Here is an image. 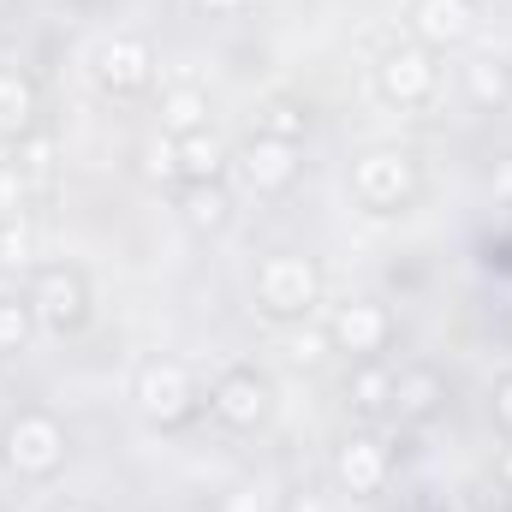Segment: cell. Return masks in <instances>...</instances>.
<instances>
[{
	"label": "cell",
	"instance_id": "6da1fadb",
	"mask_svg": "<svg viewBox=\"0 0 512 512\" xmlns=\"http://www.w3.org/2000/svg\"><path fill=\"white\" fill-rule=\"evenodd\" d=\"M66 453H72V435H66V423H60L54 411H42V405L12 411L6 429H0V459H6V471H12L18 483H48V477H60V471H66Z\"/></svg>",
	"mask_w": 512,
	"mask_h": 512
},
{
	"label": "cell",
	"instance_id": "7a4b0ae2",
	"mask_svg": "<svg viewBox=\"0 0 512 512\" xmlns=\"http://www.w3.org/2000/svg\"><path fill=\"white\" fill-rule=\"evenodd\" d=\"M322 298V268L304 251H274L256 268V310L274 322H304Z\"/></svg>",
	"mask_w": 512,
	"mask_h": 512
},
{
	"label": "cell",
	"instance_id": "3957f363",
	"mask_svg": "<svg viewBox=\"0 0 512 512\" xmlns=\"http://www.w3.org/2000/svg\"><path fill=\"white\" fill-rule=\"evenodd\" d=\"M131 399H137V411H143L155 429H179V423H191L197 405H203L197 376H191L179 358H143L137 376H131Z\"/></svg>",
	"mask_w": 512,
	"mask_h": 512
},
{
	"label": "cell",
	"instance_id": "277c9868",
	"mask_svg": "<svg viewBox=\"0 0 512 512\" xmlns=\"http://www.w3.org/2000/svg\"><path fill=\"white\" fill-rule=\"evenodd\" d=\"M411 191H417V155L411 149H364L358 161H352V197L370 209V215H393V209H405L411 203Z\"/></svg>",
	"mask_w": 512,
	"mask_h": 512
},
{
	"label": "cell",
	"instance_id": "5b68a950",
	"mask_svg": "<svg viewBox=\"0 0 512 512\" xmlns=\"http://www.w3.org/2000/svg\"><path fill=\"white\" fill-rule=\"evenodd\" d=\"M30 310H36V322L42 328H54V334H72V328H84L90 322V280H84V268H72V262H42L36 274H30Z\"/></svg>",
	"mask_w": 512,
	"mask_h": 512
},
{
	"label": "cell",
	"instance_id": "8992f818",
	"mask_svg": "<svg viewBox=\"0 0 512 512\" xmlns=\"http://www.w3.org/2000/svg\"><path fill=\"white\" fill-rule=\"evenodd\" d=\"M435 84H441V66H435V54L423 42H393V48H382L376 90H382L387 108H423L435 96Z\"/></svg>",
	"mask_w": 512,
	"mask_h": 512
},
{
	"label": "cell",
	"instance_id": "52a82bcc",
	"mask_svg": "<svg viewBox=\"0 0 512 512\" xmlns=\"http://www.w3.org/2000/svg\"><path fill=\"white\" fill-rule=\"evenodd\" d=\"M209 411H215V423H227V429H262L268 423V411H274V387L268 376H256L251 364H233V370H221L215 387H209Z\"/></svg>",
	"mask_w": 512,
	"mask_h": 512
},
{
	"label": "cell",
	"instance_id": "ba28073f",
	"mask_svg": "<svg viewBox=\"0 0 512 512\" xmlns=\"http://www.w3.org/2000/svg\"><path fill=\"white\" fill-rule=\"evenodd\" d=\"M387 477H393V453H387L370 429H358V435H346V441L334 447V483H340L352 501H376L387 489Z\"/></svg>",
	"mask_w": 512,
	"mask_h": 512
},
{
	"label": "cell",
	"instance_id": "9c48e42d",
	"mask_svg": "<svg viewBox=\"0 0 512 512\" xmlns=\"http://www.w3.org/2000/svg\"><path fill=\"white\" fill-rule=\"evenodd\" d=\"M90 72H96V84H102L108 96H137V90H149V78H155V48H149L143 36H108V42H96Z\"/></svg>",
	"mask_w": 512,
	"mask_h": 512
},
{
	"label": "cell",
	"instance_id": "30bf717a",
	"mask_svg": "<svg viewBox=\"0 0 512 512\" xmlns=\"http://www.w3.org/2000/svg\"><path fill=\"white\" fill-rule=\"evenodd\" d=\"M328 340H334V352H346L358 364L364 358H382L387 340H393V316H387V304H376V298H352V304L334 310Z\"/></svg>",
	"mask_w": 512,
	"mask_h": 512
},
{
	"label": "cell",
	"instance_id": "8fae6325",
	"mask_svg": "<svg viewBox=\"0 0 512 512\" xmlns=\"http://www.w3.org/2000/svg\"><path fill=\"white\" fill-rule=\"evenodd\" d=\"M239 173H245V185L262 191V197L292 191V185H298V173H304L298 143H280V137H262V131H256L251 143L239 149Z\"/></svg>",
	"mask_w": 512,
	"mask_h": 512
},
{
	"label": "cell",
	"instance_id": "7c38bea8",
	"mask_svg": "<svg viewBox=\"0 0 512 512\" xmlns=\"http://www.w3.org/2000/svg\"><path fill=\"white\" fill-rule=\"evenodd\" d=\"M411 30L429 54L441 48H465L477 30V0H417L411 6Z\"/></svg>",
	"mask_w": 512,
	"mask_h": 512
},
{
	"label": "cell",
	"instance_id": "4fadbf2b",
	"mask_svg": "<svg viewBox=\"0 0 512 512\" xmlns=\"http://www.w3.org/2000/svg\"><path fill=\"white\" fill-rule=\"evenodd\" d=\"M441 405H447V376H441L435 364H411V370L393 376V411H387V417H399V423H429Z\"/></svg>",
	"mask_w": 512,
	"mask_h": 512
},
{
	"label": "cell",
	"instance_id": "5bb4252c",
	"mask_svg": "<svg viewBox=\"0 0 512 512\" xmlns=\"http://www.w3.org/2000/svg\"><path fill=\"white\" fill-rule=\"evenodd\" d=\"M179 215H185L191 233H227V221H233V191H227V179L185 185V191H179Z\"/></svg>",
	"mask_w": 512,
	"mask_h": 512
},
{
	"label": "cell",
	"instance_id": "9a60e30c",
	"mask_svg": "<svg viewBox=\"0 0 512 512\" xmlns=\"http://www.w3.org/2000/svg\"><path fill=\"white\" fill-rule=\"evenodd\" d=\"M227 143H221V131L203 126V131H185L179 137V179L185 185H209V179H221L227 173Z\"/></svg>",
	"mask_w": 512,
	"mask_h": 512
},
{
	"label": "cell",
	"instance_id": "2e32d148",
	"mask_svg": "<svg viewBox=\"0 0 512 512\" xmlns=\"http://www.w3.org/2000/svg\"><path fill=\"white\" fill-rule=\"evenodd\" d=\"M459 84H465L471 108H483V114H501V108L512 102V66L507 60H495V54L471 60V66L459 72Z\"/></svg>",
	"mask_w": 512,
	"mask_h": 512
},
{
	"label": "cell",
	"instance_id": "e0dca14e",
	"mask_svg": "<svg viewBox=\"0 0 512 512\" xmlns=\"http://www.w3.org/2000/svg\"><path fill=\"white\" fill-rule=\"evenodd\" d=\"M12 167H18V179L30 185V191H54V173H60V143L48 137V131H24L18 143H12Z\"/></svg>",
	"mask_w": 512,
	"mask_h": 512
},
{
	"label": "cell",
	"instance_id": "ac0fdd59",
	"mask_svg": "<svg viewBox=\"0 0 512 512\" xmlns=\"http://www.w3.org/2000/svg\"><path fill=\"white\" fill-rule=\"evenodd\" d=\"M346 405H352L358 417H387V411H393V370H387L382 358H364V364L346 376Z\"/></svg>",
	"mask_w": 512,
	"mask_h": 512
},
{
	"label": "cell",
	"instance_id": "d6986e66",
	"mask_svg": "<svg viewBox=\"0 0 512 512\" xmlns=\"http://www.w3.org/2000/svg\"><path fill=\"white\" fill-rule=\"evenodd\" d=\"M36 126V84L18 78V72H0V137H24Z\"/></svg>",
	"mask_w": 512,
	"mask_h": 512
},
{
	"label": "cell",
	"instance_id": "ffe728a7",
	"mask_svg": "<svg viewBox=\"0 0 512 512\" xmlns=\"http://www.w3.org/2000/svg\"><path fill=\"white\" fill-rule=\"evenodd\" d=\"M203 126H209V90L179 84V90L161 96V131L167 137H185V131H203Z\"/></svg>",
	"mask_w": 512,
	"mask_h": 512
},
{
	"label": "cell",
	"instance_id": "44dd1931",
	"mask_svg": "<svg viewBox=\"0 0 512 512\" xmlns=\"http://www.w3.org/2000/svg\"><path fill=\"white\" fill-rule=\"evenodd\" d=\"M256 131H262V137H280V143H304V131H310V114H304L298 102L274 96V102H262V108H256Z\"/></svg>",
	"mask_w": 512,
	"mask_h": 512
},
{
	"label": "cell",
	"instance_id": "7402d4cb",
	"mask_svg": "<svg viewBox=\"0 0 512 512\" xmlns=\"http://www.w3.org/2000/svg\"><path fill=\"white\" fill-rule=\"evenodd\" d=\"M36 334V310L30 298H0V352H24Z\"/></svg>",
	"mask_w": 512,
	"mask_h": 512
},
{
	"label": "cell",
	"instance_id": "603a6c76",
	"mask_svg": "<svg viewBox=\"0 0 512 512\" xmlns=\"http://www.w3.org/2000/svg\"><path fill=\"white\" fill-rule=\"evenodd\" d=\"M36 256V233L24 215H0V268H24Z\"/></svg>",
	"mask_w": 512,
	"mask_h": 512
},
{
	"label": "cell",
	"instance_id": "cb8c5ba5",
	"mask_svg": "<svg viewBox=\"0 0 512 512\" xmlns=\"http://www.w3.org/2000/svg\"><path fill=\"white\" fill-rule=\"evenodd\" d=\"M334 352V340H328V328H298L292 340H286V358L298 364V370H316L322 358Z\"/></svg>",
	"mask_w": 512,
	"mask_h": 512
},
{
	"label": "cell",
	"instance_id": "d4e9b609",
	"mask_svg": "<svg viewBox=\"0 0 512 512\" xmlns=\"http://www.w3.org/2000/svg\"><path fill=\"white\" fill-rule=\"evenodd\" d=\"M143 173H149V179H161V185H167V179H179V137H167V131H161V137L143 149Z\"/></svg>",
	"mask_w": 512,
	"mask_h": 512
},
{
	"label": "cell",
	"instance_id": "484cf974",
	"mask_svg": "<svg viewBox=\"0 0 512 512\" xmlns=\"http://www.w3.org/2000/svg\"><path fill=\"white\" fill-rule=\"evenodd\" d=\"M24 197H30V185L18 179L12 161H0V215H24Z\"/></svg>",
	"mask_w": 512,
	"mask_h": 512
},
{
	"label": "cell",
	"instance_id": "4316f807",
	"mask_svg": "<svg viewBox=\"0 0 512 512\" xmlns=\"http://www.w3.org/2000/svg\"><path fill=\"white\" fill-rule=\"evenodd\" d=\"M489 405H495V423H501V429L512 435V370L501 376V382H495V399H489Z\"/></svg>",
	"mask_w": 512,
	"mask_h": 512
},
{
	"label": "cell",
	"instance_id": "83f0119b",
	"mask_svg": "<svg viewBox=\"0 0 512 512\" xmlns=\"http://www.w3.org/2000/svg\"><path fill=\"white\" fill-rule=\"evenodd\" d=\"M286 512H334V507H328L316 489H304V495H292V501H286Z\"/></svg>",
	"mask_w": 512,
	"mask_h": 512
},
{
	"label": "cell",
	"instance_id": "f1b7e54d",
	"mask_svg": "<svg viewBox=\"0 0 512 512\" xmlns=\"http://www.w3.org/2000/svg\"><path fill=\"white\" fill-rule=\"evenodd\" d=\"M489 185H495V197H501V203H512V161H501V167L489 173Z\"/></svg>",
	"mask_w": 512,
	"mask_h": 512
},
{
	"label": "cell",
	"instance_id": "f546056e",
	"mask_svg": "<svg viewBox=\"0 0 512 512\" xmlns=\"http://www.w3.org/2000/svg\"><path fill=\"white\" fill-rule=\"evenodd\" d=\"M203 12H245V0H197Z\"/></svg>",
	"mask_w": 512,
	"mask_h": 512
},
{
	"label": "cell",
	"instance_id": "4dcf8cb0",
	"mask_svg": "<svg viewBox=\"0 0 512 512\" xmlns=\"http://www.w3.org/2000/svg\"><path fill=\"white\" fill-rule=\"evenodd\" d=\"M495 477H501V483H507V489H512V447H507V453H501V465H495Z\"/></svg>",
	"mask_w": 512,
	"mask_h": 512
},
{
	"label": "cell",
	"instance_id": "1f68e13d",
	"mask_svg": "<svg viewBox=\"0 0 512 512\" xmlns=\"http://www.w3.org/2000/svg\"><path fill=\"white\" fill-rule=\"evenodd\" d=\"M48 512H96L90 501H60V507H48Z\"/></svg>",
	"mask_w": 512,
	"mask_h": 512
},
{
	"label": "cell",
	"instance_id": "d6a6232c",
	"mask_svg": "<svg viewBox=\"0 0 512 512\" xmlns=\"http://www.w3.org/2000/svg\"><path fill=\"white\" fill-rule=\"evenodd\" d=\"M507 215H512V203H507Z\"/></svg>",
	"mask_w": 512,
	"mask_h": 512
}]
</instances>
